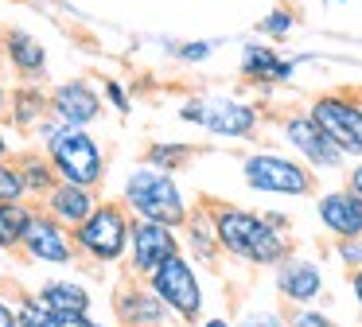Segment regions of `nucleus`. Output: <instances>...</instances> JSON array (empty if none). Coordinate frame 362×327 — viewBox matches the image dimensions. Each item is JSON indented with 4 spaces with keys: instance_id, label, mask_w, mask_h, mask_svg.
<instances>
[{
    "instance_id": "nucleus-1",
    "label": "nucleus",
    "mask_w": 362,
    "mask_h": 327,
    "mask_svg": "<svg viewBox=\"0 0 362 327\" xmlns=\"http://www.w3.org/2000/svg\"><path fill=\"white\" fill-rule=\"evenodd\" d=\"M214 218V238H218V249L226 257L242 265H253V269H273L281 257L292 253V238L284 230H276L265 214L250 207H238V202H218L211 207Z\"/></svg>"
},
{
    "instance_id": "nucleus-2",
    "label": "nucleus",
    "mask_w": 362,
    "mask_h": 327,
    "mask_svg": "<svg viewBox=\"0 0 362 327\" xmlns=\"http://www.w3.org/2000/svg\"><path fill=\"white\" fill-rule=\"evenodd\" d=\"M32 137L40 140L43 156L51 160V168H55L59 179L82 183V187H98V191H102L110 156H105V144L90 129H74V125H59L55 117H43L32 129Z\"/></svg>"
},
{
    "instance_id": "nucleus-3",
    "label": "nucleus",
    "mask_w": 362,
    "mask_h": 327,
    "mask_svg": "<svg viewBox=\"0 0 362 327\" xmlns=\"http://www.w3.org/2000/svg\"><path fill=\"white\" fill-rule=\"evenodd\" d=\"M121 202L133 218H152V222H168V226H183V218L191 214V202L183 195L180 179H175V171L152 168L144 160L125 171Z\"/></svg>"
},
{
    "instance_id": "nucleus-4",
    "label": "nucleus",
    "mask_w": 362,
    "mask_h": 327,
    "mask_svg": "<svg viewBox=\"0 0 362 327\" xmlns=\"http://www.w3.org/2000/svg\"><path fill=\"white\" fill-rule=\"evenodd\" d=\"M129 230H133V214L125 210L121 199H102L78 226L71 230L78 261L90 265H121L129 253Z\"/></svg>"
},
{
    "instance_id": "nucleus-5",
    "label": "nucleus",
    "mask_w": 362,
    "mask_h": 327,
    "mask_svg": "<svg viewBox=\"0 0 362 327\" xmlns=\"http://www.w3.org/2000/svg\"><path fill=\"white\" fill-rule=\"evenodd\" d=\"M183 125H199L203 132L222 140H253L261 129V109L234 93H199V98L180 101L175 109Z\"/></svg>"
},
{
    "instance_id": "nucleus-6",
    "label": "nucleus",
    "mask_w": 362,
    "mask_h": 327,
    "mask_svg": "<svg viewBox=\"0 0 362 327\" xmlns=\"http://www.w3.org/2000/svg\"><path fill=\"white\" fill-rule=\"evenodd\" d=\"M242 183L257 195H276V199H308L315 191V171L292 152H257L242 156Z\"/></svg>"
},
{
    "instance_id": "nucleus-7",
    "label": "nucleus",
    "mask_w": 362,
    "mask_h": 327,
    "mask_svg": "<svg viewBox=\"0 0 362 327\" xmlns=\"http://www.w3.org/2000/svg\"><path fill=\"white\" fill-rule=\"evenodd\" d=\"M144 285L175 311L180 323H199L203 319V308H206V296H203V280H199V265L191 261L187 253H175L152 272Z\"/></svg>"
},
{
    "instance_id": "nucleus-8",
    "label": "nucleus",
    "mask_w": 362,
    "mask_h": 327,
    "mask_svg": "<svg viewBox=\"0 0 362 327\" xmlns=\"http://www.w3.org/2000/svg\"><path fill=\"white\" fill-rule=\"evenodd\" d=\"M308 113L335 140L346 160H362V98L343 93V90H327L320 98H312Z\"/></svg>"
},
{
    "instance_id": "nucleus-9",
    "label": "nucleus",
    "mask_w": 362,
    "mask_h": 327,
    "mask_svg": "<svg viewBox=\"0 0 362 327\" xmlns=\"http://www.w3.org/2000/svg\"><path fill=\"white\" fill-rule=\"evenodd\" d=\"M276 129H281V140L288 144V152L296 156V160H304L312 171H343L346 168V156L339 152L335 140L315 125V117L308 113V109L284 113Z\"/></svg>"
},
{
    "instance_id": "nucleus-10",
    "label": "nucleus",
    "mask_w": 362,
    "mask_h": 327,
    "mask_svg": "<svg viewBox=\"0 0 362 327\" xmlns=\"http://www.w3.org/2000/svg\"><path fill=\"white\" fill-rule=\"evenodd\" d=\"M180 226H168V222H152V218H133V230H129V277L136 280H148L168 257L180 253Z\"/></svg>"
},
{
    "instance_id": "nucleus-11",
    "label": "nucleus",
    "mask_w": 362,
    "mask_h": 327,
    "mask_svg": "<svg viewBox=\"0 0 362 327\" xmlns=\"http://www.w3.org/2000/svg\"><path fill=\"white\" fill-rule=\"evenodd\" d=\"M20 253L32 265H51V269H71V265H78V249H74L71 226H63L59 218H51L47 210H40V207H35L32 222H28V230H24Z\"/></svg>"
},
{
    "instance_id": "nucleus-12",
    "label": "nucleus",
    "mask_w": 362,
    "mask_h": 327,
    "mask_svg": "<svg viewBox=\"0 0 362 327\" xmlns=\"http://www.w3.org/2000/svg\"><path fill=\"white\" fill-rule=\"evenodd\" d=\"M273 288L288 308H300V304H320L323 300L327 277H323V265L315 261V257L288 253L273 265Z\"/></svg>"
},
{
    "instance_id": "nucleus-13",
    "label": "nucleus",
    "mask_w": 362,
    "mask_h": 327,
    "mask_svg": "<svg viewBox=\"0 0 362 327\" xmlns=\"http://www.w3.org/2000/svg\"><path fill=\"white\" fill-rule=\"evenodd\" d=\"M51 117L59 125H74V129H94L105 117L102 90L90 86L86 78H66V82L51 86Z\"/></svg>"
},
{
    "instance_id": "nucleus-14",
    "label": "nucleus",
    "mask_w": 362,
    "mask_h": 327,
    "mask_svg": "<svg viewBox=\"0 0 362 327\" xmlns=\"http://www.w3.org/2000/svg\"><path fill=\"white\" fill-rule=\"evenodd\" d=\"M113 311H117V319L125 327H180L175 311L136 277H129L125 285H117V292H113Z\"/></svg>"
},
{
    "instance_id": "nucleus-15",
    "label": "nucleus",
    "mask_w": 362,
    "mask_h": 327,
    "mask_svg": "<svg viewBox=\"0 0 362 327\" xmlns=\"http://www.w3.org/2000/svg\"><path fill=\"white\" fill-rule=\"evenodd\" d=\"M304 59H284L273 43L265 39H245L242 51H238V70H242L245 82L253 86H288L296 78V67Z\"/></svg>"
},
{
    "instance_id": "nucleus-16",
    "label": "nucleus",
    "mask_w": 362,
    "mask_h": 327,
    "mask_svg": "<svg viewBox=\"0 0 362 327\" xmlns=\"http://www.w3.org/2000/svg\"><path fill=\"white\" fill-rule=\"evenodd\" d=\"M315 218L331 238H358L362 234V195L351 187H331L315 199Z\"/></svg>"
},
{
    "instance_id": "nucleus-17",
    "label": "nucleus",
    "mask_w": 362,
    "mask_h": 327,
    "mask_svg": "<svg viewBox=\"0 0 362 327\" xmlns=\"http://www.w3.org/2000/svg\"><path fill=\"white\" fill-rule=\"evenodd\" d=\"M0 54H4V67L16 78H24V82H40V78L47 74V47H43L28 28H4V35H0Z\"/></svg>"
},
{
    "instance_id": "nucleus-18",
    "label": "nucleus",
    "mask_w": 362,
    "mask_h": 327,
    "mask_svg": "<svg viewBox=\"0 0 362 327\" xmlns=\"http://www.w3.org/2000/svg\"><path fill=\"white\" fill-rule=\"evenodd\" d=\"M98 202H102L98 187H82V183H66V179H59V183L40 199V210H47L51 218H59L63 226H71V230H74V226H78L82 218L98 207Z\"/></svg>"
},
{
    "instance_id": "nucleus-19",
    "label": "nucleus",
    "mask_w": 362,
    "mask_h": 327,
    "mask_svg": "<svg viewBox=\"0 0 362 327\" xmlns=\"http://www.w3.org/2000/svg\"><path fill=\"white\" fill-rule=\"evenodd\" d=\"M43 117H51V93H47V86L20 82L16 90H8V113H4V121H8L16 132H32Z\"/></svg>"
},
{
    "instance_id": "nucleus-20",
    "label": "nucleus",
    "mask_w": 362,
    "mask_h": 327,
    "mask_svg": "<svg viewBox=\"0 0 362 327\" xmlns=\"http://www.w3.org/2000/svg\"><path fill=\"white\" fill-rule=\"evenodd\" d=\"M180 246L183 253L191 257L195 265H214L218 261V238H214V218H211V207H199L183 218L180 226Z\"/></svg>"
},
{
    "instance_id": "nucleus-21",
    "label": "nucleus",
    "mask_w": 362,
    "mask_h": 327,
    "mask_svg": "<svg viewBox=\"0 0 362 327\" xmlns=\"http://www.w3.org/2000/svg\"><path fill=\"white\" fill-rule=\"evenodd\" d=\"M32 296L43 304V308H51V311H74V316L94 311V292H90L82 280H74V277H51V280H43Z\"/></svg>"
},
{
    "instance_id": "nucleus-22",
    "label": "nucleus",
    "mask_w": 362,
    "mask_h": 327,
    "mask_svg": "<svg viewBox=\"0 0 362 327\" xmlns=\"http://www.w3.org/2000/svg\"><path fill=\"white\" fill-rule=\"evenodd\" d=\"M16 164H20L24 191H28V199H32V202H40L43 195L59 183V176H55V168H51V160L43 156V148H28V152H20Z\"/></svg>"
},
{
    "instance_id": "nucleus-23",
    "label": "nucleus",
    "mask_w": 362,
    "mask_h": 327,
    "mask_svg": "<svg viewBox=\"0 0 362 327\" xmlns=\"http://www.w3.org/2000/svg\"><path fill=\"white\" fill-rule=\"evenodd\" d=\"M35 214L32 199L20 202H0V253H20V241H24V230Z\"/></svg>"
},
{
    "instance_id": "nucleus-24",
    "label": "nucleus",
    "mask_w": 362,
    "mask_h": 327,
    "mask_svg": "<svg viewBox=\"0 0 362 327\" xmlns=\"http://www.w3.org/2000/svg\"><path fill=\"white\" fill-rule=\"evenodd\" d=\"M191 156H195V144H187V140H156V144L144 152V164L164 168V171H180Z\"/></svg>"
},
{
    "instance_id": "nucleus-25",
    "label": "nucleus",
    "mask_w": 362,
    "mask_h": 327,
    "mask_svg": "<svg viewBox=\"0 0 362 327\" xmlns=\"http://www.w3.org/2000/svg\"><path fill=\"white\" fill-rule=\"evenodd\" d=\"M257 31L269 43H281V39H288L292 31H296V12H292V8H273V12H265V20L257 23Z\"/></svg>"
},
{
    "instance_id": "nucleus-26",
    "label": "nucleus",
    "mask_w": 362,
    "mask_h": 327,
    "mask_svg": "<svg viewBox=\"0 0 362 327\" xmlns=\"http://www.w3.org/2000/svg\"><path fill=\"white\" fill-rule=\"evenodd\" d=\"M16 316H20V327H63L55 311H47L35 296H20V300H16Z\"/></svg>"
},
{
    "instance_id": "nucleus-27",
    "label": "nucleus",
    "mask_w": 362,
    "mask_h": 327,
    "mask_svg": "<svg viewBox=\"0 0 362 327\" xmlns=\"http://www.w3.org/2000/svg\"><path fill=\"white\" fill-rule=\"evenodd\" d=\"M20 199H28L24 176H20V164L8 156V160H0V202H20Z\"/></svg>"
},
{
    "instance_id": "nucleus-28",
    "label": "nucleus",
    "mask_w": 362,
    "mask_h": 327,
    "mask_svg": "<svg viewBox=\"0 0 362 327\" xmlns=\"http://www.w3.org/2000/svg\"><path fill=\"white\" fill-rule=\"evenodd\" d=\"M168 47H172V59H180V62H187V67H191V62H206V59H211L218 43H214V39H183V43H168Z\"/></svg>"
},
{
    "instance_id": "nucleus-29",
    "label": "nucleus",
    "mask_w": 362,
    "mask_h": 327,
    "mask_svg": "<svg viewBox=\"0 0 362 327\" xmlns=\"http://www.w3.org/2000/svg\"><path fill=\"white\" fill-rule=\"evenodd\" d=\"M288 327H343L335 316H327L323 308L315 304H300V308L288 311Z\"/></svg>"
},
{
    "instance_id": "nucleus-30",
    "label": "nucleus",
    "mask_w": 362,
    "mask_h": 327,
    "mask_svg": "<svg viewBox=\"0 0 362 327\" xmlns=\"http://www.w3.org/2000/svg\"><path fill=\"white\" fill-rule=\"evenodd\" d=\"M102 101L110 109H117L121 117L133 113V93H129V86L121 82V78H105V82H102Z\"/></svg>"
},
{
    "instance_id": "nucleus-31",
    "label": "nucleus",
    "mask_w": 362,
    "mask_h": 327,
    "mask_svg": "<svg viewBox=\"0 0 362 327\" xmlns=\"http://www.w3.org/2000/svg\"><path fill=\"white\" fill-rule=\"evenodd\" d=\"M238 327H288V316H281L276 308H250L242 311Z\"/></svg>"
},
{
    "instance_id": "nucleus-32",
    "label": "nucleus",
    "mask_w": 362,
    "mask_h": 327,
    "mask_svg": "<svg viewBox=\"0 0 362 327\" xmlns=\"http://www.w3.org/2000/svg\"><path fill=\"white\" fill-rule=\"evenodd\" d=\"M335 257L346 269H362V234L358 238H335Z\"/></svg>"
},
{
    "instance_id": "nucleus-33",
    "label": "nucleus",
    "mask_w": 362,
    "mask_h": 327,
    "mask_svg": "<svg viewBox=\"0 0 362 327\" xmlns=\"http://www.w3.org/2000/svg\"><path fill=\"white\" fill-rule=\"evenodd\" d=\"M0 327H20V316H16V304L0 292Z\"/></svg>"
},
{
    "instance_id": "nucleus-34",
    "label": "nucleus",
    "mask_w": 362,
    "mask_h": 327,
    "mask_svg": "<svg viewBox=\"0 0 362 327\" xmlns=\"http://www.w3.org/2000/svg\"><path fill=\"white\" fill-rule=\"evenodd\" d=\"M346 187H351L354 195H362V160H354L351 168H346Z\"/></svg>"
},
{
    "instance_id": "nucleus-35",
    "label": "nucleus",
    "mask_w": 362,
    "mask_h": 327,
    "mask_svg": "<svg viewBox=\"0 0 362 327\" xmlns=\"http://www.w3.org/2000/svg\"><path fill=\"white\" fill-rule=\"evenodd\" d=\"M351 296H354V304H358V311H362V269H351Z\"/></svg>"
},
{
    "instance_id": "nucleus-36",
    "label": "nucleus",
    "mask_w": 362,
    "mask_h": 327,
    "mask_svg": "<svg viewBox=\"0 0 362 327\" xmlns=\"http://www.w3.org/2000/svg\"><path fill=\"white\" fill-rule=\"evenodd\" d=\"M12 152H16V144H12L8 129H4V121H0V160H8Z\"/></svg>"
},
{
    "instance_id": "nucleus-37",
    "label": "nucleus",
    "mask_w": 362,
    "mask_h": 327,
    "mask_svg": "<svg viewBox=\"0 0 362 327\" xmlns=\"http://www.w3.org/2000/svg\"><path fill=\"white\" fill-rule=\"evenodd\" d=\"M265 218L276 226V230H284V234L292 230V218H288V214H281V210H265Z\"/></svg>"
},
{
    "instance_id": "nucleus-38",
    "label": "nucleus",
    "mask_w": 362,
    "mask_h": 327,
    "mask_svg": "<svg viewBox=\"0 0 362 327\" xmlns=\"http://www.w3.org/2000/svg\"><path fill=\"white\" fill-rule=\"evenodd\" d=\"M195 327H238V323H230L226 316H203V319H199Z\"/></svg>"
},
{
    "instance_id": "nucleus-39",
    "label": "nucleus",
    "mask_w": 362,
    "mask_h": 327,
    "mask_svg": "<svg viewBox=\"0 0 362 327\" xmlns=\"http://www.w3.org/2000/svg\"><path fill=\"white\" fill-rule=\"evenodd\" d=\"M4 113H8V86L0 82V121H4Z\"/></svg>"
},
{
    "instance_id": "nucleus-40",
    "label": "nucleus",
    "mask_w": 362,
    "mask_h": 327,
    "mask_svg": "<svg viewBox=\"0 0 362 327\" xmlns=\"http://www.w3.org/2000/svg\"><path fill=\"white\" fill-rule=\"evenodd\" d=\"M0 35H4V20H0Z\"/></svg>"
},
{
    "instance_id": "nucleus-41",
    "label": "nucleus",
    "mask_w": 362,
    "mask_h": 327,
    "mask_svg": "<svg viewBox=\"0 0 362 327\" xmlns=\"http://www.w3.org/2000/svg\"><path fill=\"white\" fill-rule=\"evenodd\" d=\"M335 4H351V0H335Z\"/></svg>"
},
{
    "instance_id": "nucleus-42",
    "label": "nucleus",
    "mask_w": 362,
    "mask_h": 327,
    "mask_svg": "<svg viewBox=\"0 0 362 327\" xmlns=\"http://www.w3.org/2000/svg\"><path fill=\"white\" fill-rule=\"evenodd\" d=\"M0 70H4V54H0Z\"/></svg>"
},
{
    "instance_id": "nucleus-43",
    "label": "nucleus",
    "mask_w": 362,
    "mask_h": 327,
    "mask_svg": "<svg viewBox=\"0 0 362 327\" xmlns=\"http://www.w3.org/2000/svg\"><path fill=\"white\" fill-rule=\"evenodd\" d=\"M0 280H4V272H0Z\"/></svg>"
}]
</instances>
